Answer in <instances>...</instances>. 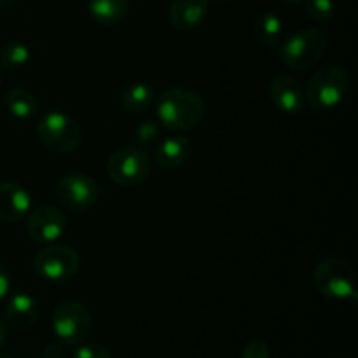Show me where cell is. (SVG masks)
<instances>
[{"instance_id":"9a60e30c","label":"cell","mask_w":358,"mask_h":358,"mask_svg":"<svg viewBox=\"0 0 358 358\" xmlns=\"http://www.w3.org/2000/svg\"><path fill=\"white\" fill-rule=\"evenodd\" d=\"M192 143L187 136L175 135L168 136L166 140L159 143L154 150V159L161 168L173 170V168L182 166L185 161L191 157Z\"/></svg>"},{"instance_id":"1f68e13d","label":"cell","mask_w":358,"mask_h":358,"mask_svg":"<svg viewBox=\"0 0 358 358\" xmlns=\"http://www.w3.org/2000/svg\"><path fill=\"white\" fill-rule=\"evenodd\" d=\"M0 358H10V357H7V355H0Z\"/></svg>"},{"instance_id":"484cf974","label":"cell","mask_w":358,"mask_h":358,"mask_svg":"<svg viewBox=\"0 0 358 358\" xmlns=\"http://www.w3.org/2000/svg\"><path fill=\"white\" fill-rule=\"evenodd\" d=\"M10 290V278H9V273L7 269L3 268V264L0 262V301L9 294Z\"/></svg>"},{"instance_id":"4316f807","label":"cell","mask_w":358,"mask_h":358,"mask_svg":"<svg viewBox=\"0 0 358 358\" xmlns=\"http://www.w3.org/2000/svg\"><path fill=\"white\" fill-rule=\"evenodd\" d=\"M6 338H7L6 322H3V318L0 317V350H2L3 345H6Z\"/></svg>"},{"instance_id":"ac0fdd59","label":"cell","mask_w":358,"mask_h":358,"mask_svg":"<svg viewBox=\"0 0 358 358\" xmlns=\"http://www.w3.org/2000/svg\"><path fill=\"white\" fill-rule=\"evenodd\" d=\"M3 107L13 117L30 119L37 112V100L30 91L23 87H14L3 94Z\"/></svg>"},{"instance_id":"cb8c5ba5","label":"cell","mask_w":358,"mask_h":358,"mask_svg":"<svg viewBox=\"0 0 358 358\" xmlns=\"http://www.w3.org/2000/svg\"><path fill=\"white\" fill-rule=\"evenodd\" d=\"M241 358H271V350L264 339H252L245 346Z\"/></svg>"},{"instance_id":"3957f363","label":"cell","mask_w":358,"mask_h":358,"mask_svg":"<svg viewBox=\"0 0 358 358\" xmlns=\"http://www.w3.org/2000/svg\"><path fill=\"white\" fill-rule=\"evenodd\" d=\"M51 327L63 345L77 346L93 332V315L79 301L65 299L52 310Z\"/></svg>"},{"instance_id":"5b68a950","label":"cell","mask_w":358,"mask_h":358,"mask_svg":"<svg viewBox=\"0 0 358 358\" xmlns=\"http://www.w3.org/2000/svg\"><path fill=\"white\" fill-rule=\"evenodd\" d=\"M325 49H327L325 35L317 28H304L283 41L280 48V59L289 69L304 72L313 69L324 58Z\"/></svg>"},{"instance_id":"603a6c76","label":"cell","mask_w":358,"mask_h":358,"mask_svg":"<svg viewBox=\"0 0 358 358\" xmlns=\"http://www.w3.org/2000/svg\"><path fill=\"white\" fill-rule=\"evenodd\" d=\"M73 358H112V355L100 343H80L73 352Z\"/></svg>"},{"instance_id":"277c9868","label":"cell","mask_w":358,"mask_h":358,"mask_svg":"<svg viewBox=\"0 0 358 358\" xmlns=\"http://www.w3.org/2000/svg\"><path fill=\"white\" fill-rule=\"evenodd\" d=\"M313 283L318 292L329 299L357 301L355 269L343 259L327 257L318 262L313 271Z\"/></svg>"},{"instance_id":"8992f818","label":"cell","mask_w":358,"mask_h":358,"mask_svg":"<svg viewBox=\"0 0 358 358\" xmlns=\"http://www.w3.org/2000/svg\"><path fill=\"white\" fill-rule=\"evenodd\" d=\"M37 135L45 149L58 154L73 152L83 142V131L76 119L59 110H51L38 119Z\"/></svg>"},{"instance_id":"f1b7e54d","label":"cell","mask_w":358,"mask_h":358,"mask_svg":"<svg viewBox=\"0 0 358 358\" xmlns=\"http://www.w3.org/2000/svg\"><path fill=\"white\" fill-rule=\"evenodd\" d=\"M7 2H10V0H0V6H3V3H7Z\"/></svg>"},{"instance_id":"ba28073f","label":"cell","mask_w":358,"mask_h":358,"mask_svg":"<svg viewBox=\"0 0 358 358\" xmlns=\"http://www.w3.org/2000/svg\"><path fill=\"white\" fill-rule=\"evenodd\" d=\"M80 257L70 245H48L41 248L34 259V268L41 278L49 282H63L79 271Z\"/></svg>"},{"instance_id":"d4e9b609","label":"cell","mask_w":358,"mask_h":358,"mask_svg":"<svg viewBox=\"0 0 358 358\" xmlns=\"http://www.w3.org/2000/svg\"><path fill=\"white\" fill-rule=\"evenodd\" d=\"M44 358H65V348H63V343H49L45 345L44 352H42Z\"/></svg>"},{"instance_id":"2e32d148","label":"cell","mask_w":358,"mask_h":358,"mask_svg":"<svg viewBox=\"0 0 358 358\" xmlns=\"http://www.w3.org/2000/svg\"><path fill=\"white\" fill-rule=\"evenodd\" d=\"M87 10L96 23L114 27L129 13V0H87Z\"/></svg>"},{"instance_id":"30bf717a","label":"cell","mask_w":358,"mask_h":358,"mask_svg":"<svg viewBox=\"0 0 358 358\" xmlns=\"http://www.w3.org/2000/svg\"><path fill=\"white\" fill-rule=\"evenodd\" d=\"M66 229L65 213L56 206H38L27 220V231L37 243H55Z\"/></svg>"},{"instance_id":"8fae6325","label":"cell","mask_w":358,"mask_h":358,"mask_svg":"<svg viewBox=\"0 0 358 358\" xmlns=\"http://www.w3.org/2000/svg\"><path fill=\"white\" fill-rule=\"evenodd\" d=\"M269 96L275 107L285 114H299L304 108V90L296 77L278 73L269 83Z\"/></svg>"},{"instance_id":"e0dca14e","label":"cell","mask_w":358,"mask_h":358,"mask_svg":"<svg viewBox=\"0 0 358 358\" xmlns=\"http://www.w3.org/2000/svg\"><path fill=\"white\" fill-rule=\"evenodd\" d=\"M156 100V90L149 83H135L122 91L121 105L129 114H142Z\"/></svg>"},{"instance_id":"9c48e42d","label":"cell","mask_w":358,"mask_h":358,"mask_svg":"<svg viewBox=\"0 0 358 358\" xmlns=\"http://www.w3.org/2000/svg\"><path fill=\"white\" fill-rule=\"evenodd\" d=\"M55 196L65 210L83 213L93 208L100 198L96 180L83 173H70L59 178L55 185Z\"/></svg>"},{"instance_id":"44dd1931","label":"cell","mask_w":358,"mask_h":358,"mask_svg":"<svg viewBox=\"0 0 358 358\" xmlns=\"http://www.w3.org/2000/svg\"><path fill=\"white\" fill-rule=\"evenodd\" d=\"M159 124L154 119H147L142 121L135 129V142L138 143L140 149H147V147H152L154 143L159 140Z\"/></svg>"},{"instance_id":"7a4b0ae2","label":"cell","mask_w":358,"mask_h":358,"mask_svg":"<svg viewBox=\"0 0 358 358\" xmlns=\"http://www.w3.org/2000/svg\"><path fill=\"white\" fill-rule=\"evenodd\" d=\"M350 76L345 66L327 65L313 73L308 83L304 96L318 110H332L348 93Z\"/></svg>"},{"instance_id":"ffe728a7","label":"cell","mask_w":358,"mask_h":358,"mask_svg":"<svg viewBox=\"0 0 358 358\" xmlns=\"http://www.w3.org/2000/svg\"><path fill=\"white\" fill-rule=\"evenodd\" d=\"M30 48L23 42H7L2 49H0V66L6 70H21L23 66L28 65L30 62Z\"/></svg>"},{"instance_id":"4fadbf2b","label":"cell","mask_w":358,"mask_h":358,"mask_svg":"<svg viewBox=\"0 0 358 358\" xmlns=\"http://www.w3.org/2000/svg\"><path fill=\"white\" fill-rule=\"evenodd\" d=\"M208 14V0H173L170 6V23L177 30L189 31L201 27Z\"/></svg>"},{"instance_id":"5bb4252c","label":"cell","mask_w":358,"mask_h":358,"mask_svg":"<svg viewBox=\"0 0 358 358\" xmlns=\"http://www.w3.org/2000/svg\"><path fill=\"white\" fill-rule=\"evenodd\" d=\"M38 318L37 301L28 294H16L7 301L6 320L16 331H28Z\"/></svg>"},{"instance_id":"7c38bea8","label":"cell","mask_w":358,"mask_h":358,"mask_svg":"<svg viewBox=\"0 0 358 358\" xmlns=\"http://www.w3.org/2000/svg\"><path fill=\"white\" fill-rule=\"evenodd\" d=\"M31 208V196L23 185L16 182L0 184V220L20 222Z\"/></svg>"},{"instance_id":"d6986e66","label":"cell","mask_w":358,"mask_h":358,"mask_svg":"<svg viewBox=\"0 0 358 358\" xmlns=\"http://www.w3.org/2000/svg\"><path fill=\"white\" fill-rule=\"evenodd\" d=\"M255 35H257L259 42L266 48H275L282 42L283 38V21L273 10H266V13L259 14L257 21H255Z\"/></svg>"},{"instance_id":"83f0119b","label":"cell","mask_w":358,"mask_h":358,"mask_svg":"<svg viewBox=\"0 0 358 358\" xmlns=\"http://www.w3.org/2000/svg\"><path fill=\"white\" fill-rule=\"evenodd\" d=\"M282 2H287V3H299V2H304V0H282Z\"/></svg>"},{"instance_id":"4dcf8cb0","label":"cell","mask_w":358,"mask_h":358,"mask_svg":"<svg viewBox=\"0 0 358 358\" xmlns=\"http://www.w3.org/2000/svg\"><path fill=\"white\" fill-rule=\"evenodd\" d=\"M213 2H226V0H213Z\"/></svg>"},{"instance_id":"f546056e","label":"cell","mask_w":358,"mask_h":358,"mask_svg":"<svg viewBox=\"0 0 358 358\" xmlns=\"http://www.w3.org/2000/svg\"><path fill=\"white\" fill-rule=\"evenodd\" d=\"M0 84H2V66H0Z\"/></svg>"},{"instance_id":"7402d4cb","label":"cell","mask_w":358,"mask_h":358,"mask_svg":"<svg viewBox=\"0 0 358 358\" xmlns=\"http://www.w3.org/2000/svg\"><path fill=\"white\" fill-rule=\"evenodd\" d=\"M304 7L308 16L315 21H327L334 13L332 0H304Z\"/></svg>"},{"instance_id":"52a82bcc","label":"cell","mask_w":358,"mask_h":358,"mask_svg":"<svg viewBox=\"0 0 358 358\" xmlns=\"http://www.w3.org/2000/svg\"><path fill=\"white\" fill-rule=\"evenodd\" d=\"M107 175L112 182L124 187L145 182L150 173V157L140 147H122L107 159Z\"/></svg>"},{"instance_id":"6da1fadb","label":"cell","mask_w":358,"mask_h":358,"mask_svg":"<svg viewBox=\"0 0 358 358\" xmlns=\"http://www.w3.org/2000/svg\"><path fill=\"white\" fill-rule=\"evenodd\" d=\"M157 119L170 131H187L196 128L205 115V100L196 91L171 87L163 91L156 105Z\"/></svg>"}]
</instances>
